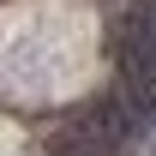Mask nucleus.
<instances>
[{
	"label": "nucleus",
	"instance_id": "obj_1",
	"mask_svg": "<svg viewBox=\"0 0 156 156\" xmlns=\"http://www.w3.org/2000/svg\"><path fill=\"white\" fill-rule=\"evenodd\" d=\"M120 96H132L144 114L156 108V12H138L120 36Z\"/></svg>",
	"mask_w": 156,
	"mask_h": 156
}]
</instances>
